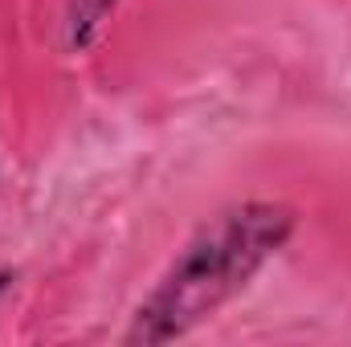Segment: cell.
I'll return each mask as SVG.
<instances>
[{
	"label": "cell",
	"mask_w": 351,
	"mask_h": 347,
	"mask_svg": "<svg viewBox=\"0 0 351 347\" xmlns=\"http://www.w3.org/2000/svg\"><path fill=\"white\" fill-rule=\"evenodd\" d=\"M298 229V213L274 200H245L213 217L135 307L127 344H172L241 294Z\"/></svg>",
	"instance_id": "cell-1"
},
{
	"label": "cell",
	"mask_w": 351,
	"mask_h": 347,
	"mask_svg": "<svg viewBox=\"0 0 351 347\" xmlns=\"http://www.w3.org/2000/svg\"><path fill=\"white\" fill-rule=\"evenodd\" d=\"M114 4L119 0H70V8H66V49L70 53H86L102 21L114 12Z\"/></svg>",
	"instance_id": "cell-2"
},
{
	"label": "cell",
	"mask_w": 351,
	"mask_h": 347,
	"mask_svg": "<svg viewBox=\"0 0 351 347\" xmlns=\"http://www.w3.org/2000/svg\"><path fill=\"white\" fill-rule=\"evenodd\" d=\"M12 282H16V270H0V294H4Z\"/></svg>",
	"instance_id": "cell-3"
}]
</instances>
